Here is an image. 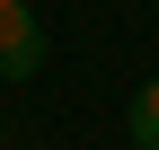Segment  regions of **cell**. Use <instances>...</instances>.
Listing matches in <instances>:
<instances>
[{"mask_svg":"<svg viewBox=\"0 0 159 150\" xmlns=\"http://www.w3.org/2000/svg\"><path fill=\"white\" fill-rule=\"evenodd\" d=\"M124 141H133V150H159V80L133 88V106H124Z\"/></svg>","mask_w":159,"mask_h":150,"instance_id":"7a4b0ae2","label":"cell"},{"mask_svg":"<svg viewBox=\"0 0 159 150\" xmlns=\"http://www.w3.org/2000/svg\"><path fill=\"white\" fill-rule=\"evenodd\" d=\"M44 71V18L27 0H0V80H35Z\"/></svg>","mask_w":159,"mask_h":150,"instance_id":"6da1fadb","label":"cell"}]
</instances>
